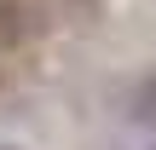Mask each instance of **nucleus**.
<instances>
[{"mask_svg":"<svg viewBox=\"0 0 156 150\" xmlns=\"http://www.w3.org/2000/svg\"><path fill=\"white\" fill-rule=\"evenodd\" d=\"M133 121L139 127H156V75H145L139 92H133Z\"/></svg>","mask_w":156,"mask_h":150,"instance_id":"f257e3e1","label":"nucleus"},{"mask_svg":"<svg viewBox=\"0 0 156 150\" xmlns=\"http://www.w3.org/2000/svg\"><path fill=\"white\" fill-rule=\"evenodd\" d=\"M0 150H17V145H0Z\"/></svg>","mask_w":156,"mask_h":150,"instance_id":"f03ea898","label":"nucleus"}]
</instances>
